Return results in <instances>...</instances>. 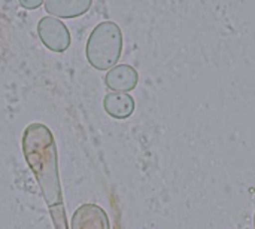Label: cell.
<instances>
[{
	"mask_svg": "<svg viewBox=\"0 0 255 229\" xmlns=\"http://www.w3.org/2000/svg\"><path fill=\"white\" fill-rule=\"evenodd\" d=\"M24 159L31 170L46 207H63V188L58 167V152L51 130L33 122L25 127L21 139Z\"/></svg>",
	"mask_w": 255,
	"mask_h": 229,
	"instance_id": "obj_1",
	"label": "cell"
},
{
	"mask_svg": "<svg viewBox=\"0 0 255 229\" xmlns=\"http://www.w3.org/2000/svg\"><path fill=\"white\" fill-rule=\"evenodd\" d=\"M123 54V31L114 21H102L97 24L85 48V55L91 67L108 72L117 66Z\"/></svg>",
	"mask_w": 255,
	"mask_h": 229,
	"instance_id": "obj_2",
	"label": "cell"
},
{
	"mask_svg": "<svg viewBox=\"0 0 255 229\" xmlns=\"http://www.w3.org/2000/svg\"><path fill=\"white\" fill-rule=\"evenodd\" d=\"M40 42L52 52H64L72 43V36L66 24L54 16H43L37 24Z\"/></svg>",
	"mask_w": 255,
	"mask_h": 229,
	"instance_id": "obj_3",
	"label": "cell"
},
{
	"mask_svg": "<svg viewBox=\"0 0 255 229\" xmlns=\"http://www.w3.org/2000/svg\"><path fill=\"white\" fill-rule=\"evenodd\" d=\"M70 229H111L106 212L93 203L79 206L70 222Z\"/></svg>",
	"mask_w": 255,
	"mask_h": 229,
	"instance_id": "obj_4",
	"label": "cell"
},
{
	"mask_svg": "<svg viewBox=\"0 0 255 229\" xmlns=\"http://www.w3.org/2000/svg\"><path fill=\"white\" fill-rule=\"evenodd\" d=\"M139 82V75L130 64H117L108 70L105 76V83L112 92H130L136 88Z\"/></svg>",
	"mask_w": 255,
	"mask_h": 229,
	"instance_id": "obj_5",
	"label": "cell"
},
{
	"mask_svg": "<svg viewBox=\"0 0 255 229\" xmlns=\"http://www.w3.org/2000/svg\"><path fill=\"white\" fill-rule=\"evenodd\" d=\"M91 0H46L43 3L46 12L54 18H76L88 12Z\"/></svg>",
	"mask_w": 255,
	"mask_h": 229,
	"instance_id": "obj_6",
	"label": "cell"
},
{
	"mask_svg": "<svg viewBox=\"0 0 255 229\" xmlns=\"http://www.w3.org/2000/svg\"><path fill=\"white\" fill-rule=\"evenodd\" d=\"M134 98L127 92H108L103 98L105 112L114 119H127L134 112Z\"/></svg>",
	"mask_w": 255,
	"mask_h": 229,
	"instance_id": "obj_7",
	"label": "cell"
},
{
	"mask_svg": "<svg viewBox=\"0 0 255 229\" xmlns=\"http://www.w3.org/2000/svg\"><path fill=\"white\" fill-rule=\"evenodd\" d=\"M45 1H42V0H33V1H27V0H22V1H19V4L22 6V7H25V9H36V7H39V6H42Z\"/></svg>",
	"mask_w": 255,
	"mask_h": 229,
	"instance_id": "obj_8",
	"label": "cell"
},
{
	"mask_svg": "<svg viewBox=\"0 0 255 229\" xmlns=\"http://www.w3.org/2000/svg\"><path fill=\"white\" fill-rule=\"evenodd\" d=\"M254 225H255V218H254Z\"/></svg>",
	"mask_w": 255,
	"mask_h": 229,
	"instance_id": "obj_9",
	"label": "cell"
}]
</instances>
